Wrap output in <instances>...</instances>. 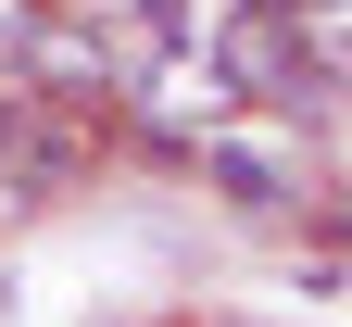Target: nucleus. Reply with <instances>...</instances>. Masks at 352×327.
<instances>
[{
  "label": "nucleus",
  "mask_w": 352,
  "mask_h": 327,
  "mask_svg": "<svg viewBox=\"0 0 352 327\" xmlns=\"http://www.w3.org/2000/svg\"><path fill=\"white\" fill-rule=\"evenodd\" d=\"M252 13H289V25H327V13H352V0H252Z\"/></svg>",
  "instance_id": "3"
},
{
  "label": "nucleus",
  "mask_w": 352,
  "mask_h": 327,
  "mask_svg": "<svg viewBox=\"0 0 352 327\" xmlns=\"http://www.w3.org/2000/svg\"><path fill=\"white\" fill-rule=\"evenodd\" d=\"M201 189L227 202V214L264 226V214H289V202H302V164H289V151H264V138H201Z\"/></svg>",
  "instance_id": "1"
},
{
  "label": "nucleus",
  "mask_w": 352,
  "mask_h": 327,
  "mask_svg": "<svg viewBox=\"0 0 352 327\" xmlns=\"http://www.w3.org/2000/svg\"><path fill=\"white\" fill-rule=\"evenodd\" d=\"M214 327H239V315H214Z\"/></svg>",
  "instance_id": "4"
},
{
  "label": "nucleus",
  "mask_w": 352,
  "mask_h": 327,
  "mask_svg": "<svg viewBox=\"0 0 352 327\" xmlns=\"http://www.w3.org/2000/svg\"><path fill=\"white\" fill-rule=\"evenodd\" d=\"M38 38H51V0H0V76H25Z\"/></svg>",
  "instance_id": "2"
},
{
  "label": "nucleus",
  "mask_w": 352,
  "mask_h": 327,
  "mask_svg": "<svg viewBox=\"0 0 352 327\" xmlns=\"http://www.w3.org/2000/svg\"><path fill=\"white\" fill-rule=\"evenodd\" d=\"M340 202H352V189H340Z\"/></svg>",
  "instance_id": "5"
}]
</instances>
